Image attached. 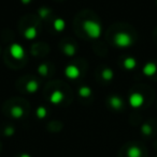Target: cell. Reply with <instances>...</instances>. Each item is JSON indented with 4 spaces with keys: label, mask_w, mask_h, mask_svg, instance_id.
Here are the masks:
<instances>
[{
    "label": "cell",
    "mask_w": 157,
    "mask_h": 157,
    "mask_svg": "<svg viewBox=\"0 0 157 157\" xmlns=\"http://www.w3.org/2000/svg\"><path fill=\"white\" fill-rule=\"evenodd\" d=\"M79 94L82 97H88L92 94V90H90L89 87H81L79 90Z\"/></svg>",
    "instance_id": "e0dca14e"
},
{
    "label": "cell",
    "mask_w": 157,
    "mask_h": 157,
    "mask_svg": "<svg viewBox=\"0 0 157 157\" xmlns=\"http://www.w3.org/2000/svg\"><path fill=\"white\" fill-rule=\"evenodd\" d=\"M37 34H38V32H37V29L35 27L27 28V29L25 30V32H24V36L28 40H34L35 37L37 36Z\"/></svg>",
    "instance_id": "9c48e42d"
},
{
    "label": "cell",
    "mask_w": 157,
    "mask_h": 157,
    "mask_svg": "<svg viewBox=\"0 0 157 157\" xmlns=\"http://www.w3.org/2000/svg\"><path fill=\"white\" fill-rule=\"evenodd\" d=\"M63 99H64V93L60 91H58V90H56V91L53 92V93L51 94V97H50L51 103L55 104V105L59 104Z\"/></svg>",
    "instance_id": "52a82bcc"
},
{
    "label": "cell",
    "mask_w": 157,
    "mask_h": 157,
    "mask_svg": "<svg viewBox=\"0 0 157 157\" xmlns=\"http://www.w3.org/2000/svg\"><path fill=\"white\" fill-rule=\"evenodd\" d=\"M83 30L92 39H98L101 35V26L97 21L87 19L83 23Z\"/></svg>",
    "instance_id": "6da1fadb"
},
{
    "label": "cell",
    "mask_w": 157,
    "mask_h": 157,
    "mask_svg": "<svg viewBox=\"0 0 157 157\" xmlns=\"http://www.w3.org/2000/svg\"><path fill=\"white\" fill-rule=\"evenodd\" d=\"M141 154H142L141 153V150L137 147H131L127 151L128 157H141Z\"/></svg>",
    "instance_id": "4fadbf2b"
},
{
    "label": "cell",
    "mask_w": 157,
    "mask_h": 157,
    "mask_svg": "<svg viewBox=\"0 0 157 157\" xmlns=\"http://www.w3.org/2000/svg\"><path fill=\"white\" fill-rule=\"evenodd\" d=\"M13 132H14V129H13L12 127H8L6 129V135H8V136H9V135H12Z\"/></svg>",
    "instance_id": "7402d4cb"
},
{
    "label": "cell",
    "mask_w": 157,
    "mask_h": 157,
    "mask_svg": "<svg viewBox=\"0 0 157 157\" xmlns=\"http://www.w3.org/2000/svg\"><path fill=\"white\" fill-rule=\"evenodd\" d=\"M144 103V97L141 93H132L131 95L129 96V104L132 108H139L143 105Z\"/></svg>",
    "instance_id": "277c9868"
},
{
    "label": "cell",
    "mask_w": 157,
    "mask_h": 157,
    "mask_svg": "<svg viewBox=\"0 0 157 157\" xmlns=\"http://www.w3.org/2000/svg\"><path fill=\"white\" fill-rule=\"evenodd\" d=\"M142 132L144 135H150L152 132V128H151V126L150 125H147V124H144L142 126Z\"/></svg>",
    "instance_id": "44dd1931"
},
{
    "label": "cell",
    "mask_w": 157,
    "mask_h": 157,
    "mask_svg": "<svg viewBox=\"0 0 157 157\" xmlns=\"http://www.w3.org/2000/svg\"><path fill=\"white\" fill-rule=\"evenodd\" d=\"M39 85L36 80H30L28 81V83L26 85V90H27L29 93H35V92L38 90Z\"/></svg>",
    "instance_id": "7c38bea8"
},
{
    "label": "cell",
    "mask_w": 157,
    "mask_h": 157,
    "mask_svg": "<svg viewBox=\"0 0 157 157\" xmlns=\"http://www.w3.org/2000/svg\"><path fill=\"white\" fill-rule=\"evenodd\" d=\"M101 75H102V78L105 80H111L113 78V71L110 70V68H105L102 71V73H101Z\"/></svg>",
    "instance_id": "2e32d148"
},
{
    "label": "cell",
    "mask_w": 157,
    "mask_h": 157,
    "mask_svg": "<svg viewBox=\"0 0 157 157\" xmlns=\"http://www.w3.org/2000/svg\"><path fill=\"white\" fill-rule=\"evenodd\" d=\"M45 116H46V109L44 107H39L38 109H37V117H38L39 119H42Z\"/></svg>",
    "instance_id": "d6986e66"
},
{
    "label": "cell",
    "mask_w": 157,
    "mask_h": 157,
    "mask_svg": "<svg viewBox=\"0 0 157 157\" xmlns=\"http://www.w3.org/2000/svg\"><path fill=\"white\" fill-rule=\"evenodd\" d=\"M136 66H137V61L132 57H128V58H126L124 60V67L126 70H134Z\"/></svg>",
    "instance_id": "ba28073f"
},
{
    "label": "cell",
    "mask_w": 157,
    "mask_h": 157,
    "mask_svg": "<svg viewBox=\"0 0 157 157\" xmlns=\"http://www.w3.org/2000/svg\"><path fill=\"white\" fill-rule=\"evenodd\" d=\"M21 1L23 2L24 4H27V3H29V2L31 1V0H21Z\"/></svg>",
    "instance_id": "603a6c76"
},
{
    "label": "cell",
    "mask_w": 157,
    "mask_h": 157,
    "mask_svg": "<svg viewBox=\"0 0 157 157\" xmlns=\"http://www.w3.org/2000/svg\"><path fill=\"white\" fill-rule=\"evenodd\" d=\"M10 54L14 59L19 60V59H23L24 56H25V50H24V47L21 44L14 43L10 46Z\"/></svg>",
    "instance_id": "3957f363"
},
{
    "label": "cell",
    "mask_w": 157,
    "mask_h": 157,
    "mask_svg": "<svg viewBox=\"0 0 157 157\" xmlns=\"http://www.w3.org/2000/svg\"><path fill=\"white\" fill-rule=\"evenodd\" d=\"M53 26H54V29L56 30V31H63V30L65 29V27H66V23H65V21H64V19L56 18L54 21Z\"/></svg>",
    "instance_id": "30bf717a"
},
{
    "label": "cell",
    "mask_w": 157,
    "mask_h": 157,
    "mask_svg": "<svg viewBox=\"0 0 157 157\" xmlns=\"http://www.w3.org/2000/svg\"><path fill=\"white\" fill-rule=\"evenodd\" d=\"M21 157H31V156L28 155V154H23V155H21Z\"/></svg>",
    "instance_id": "cb8c5ba5"
},
{
    "label": "cell",
    "mask_w": 157,
    "mask_h": 157,
    "mask_svg": "<svg viewBox=\"0 0 157 157\" xmlns=\"http://www.w3.org/2000/svg\"><path fill=\"white\" fill-rule=\"evenodd\" d=\"M11 114H12L13 118H21L24 114V110L22 109V107H19V106H15L11 109Z\"/></svg>",
    "instance_id": "5bb4252c"
},
{
    "label": "cell",
    "mask_w": 157,
    "mask_h": 157,
    "mask_svg": "<svg viewBox=\"0 0 157 157\" xmlns=\"http://www.w3.org/2000/svg\"><path fill=\"white\" fill-rule=\"evenodd\" d=\"M64 52H65L67 56H73L76 54V47H74L72 44H66L64 46Z\"/></svg>",
    "instance_id": "9a60e30c"
},
{
    "label": "cell",
    "mask_w": 157,
    "mask_h": 157,
    "mask_svg": "<svg viewBox=\"0 0 157 157\" xmlns=\"http://www.w3.org/2000/svg\"><path fill=\"white\" fill-rule=\"evenodd\" d=\"M38 72H39L40 75H42V76H46V75H48V65H46V64H41V65L39 66V68H38Z\"/></svg>",
    "instance_id": "ac0fdd59"
},
{
    "label": "cell",
    "mask_w": 157,
    "mask_h": 157,
    "mask_svg": "<svg viewBox=\"0 0 157 157\" xmlns=\"http://www.w3.org/2000/svg\"><path fill=\"white\" fill-rule=\"evenodd\" d=\"M156 71H157L156 64L153 62H149L143 66V74L145 76H153L156 73Z\"/></svg>",
    "instance_id": "8992f818"
},
{
    "label": "cell",
    "mask_w": 157,
    "mask_h": 157,
    "mask_svg": "<svg viewBox=\"0 0 157 157\" xmlns=\"http://www.w3.org/2000/svg\"><path fill=\"white\" fill-rule=\"evenodd\" d=\"M114 43L118 47H128V46L131 45L132 39L128 33L118 32L114 35Z\"/></svg>",
    "instance_id": "7a4b0ae2"
},
{
    "label": "cell",
    "mask_w": 157,
    "mask_h": 157,
    "mask_svg": "<svg viewBox=\"0 0 157 157\" xmlns=\"http://www.w3.org/2000/svg\"><path fill=\"white\" fill-rule=\"evenodd\" d=\"M65 74L69 79H76L80 76V70L78 68V66L73 65V64H70V65H68L66 67Z\"/></svg>",
    "instance_id": "5b68a950"
},
{
    "label": "cell",
    "mask_w": 157,
    "mask_h": 157,
    "mask_svg": "<svg viewBox=\"0 0 157 157\" xmlns=\"http://www.w3.org/2000/svg\"><path fill=\"white\" fill-rule=\"evenodd\" d=\"M110 105H111L114 109H119V108L122 107V105H123V101H122V99L119 98L118 96H112L111 98H110Z\"/></svg>",
    "instance_id": "8fae6325"
},
{
    "label": "cell",
    "mask_w": 157,
    "mask_h": 157,
    "mask_svg": "<svg viewBox=\"0 0 157 157\" xmlns=\"http://www.w3.org/2000/svg\"><path fill=\"white\" fill-rule=\"evenodd\" d=\"M50 14V10H48V8H41L39 10V15H40V17H42V18H45L48 15Z\"/></svg>",
    "instance_id": "ffe728a7"
}]
</instances>
